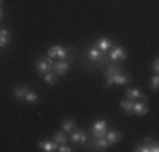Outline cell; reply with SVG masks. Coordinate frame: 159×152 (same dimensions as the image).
Returning a JSON list of instances; mask_svg holds the SVG:
<instances>
[{
	"label": "cell",
	"mask_w": 159,
	"mask_h": 152,
	"mask_svg": "<svg viewBox=\"0 0 159 152\" xmlns=\"http://www.w3.org/2000/svg\"><path fill=\"white\" fill-rule=\"evenodd\" d=\"M48 56L49 58H58V59H66V56H68V52H66V49L63 47V46H52V47H49L48 49Z\"/></svg>",
	"instance_id": "obj_10"
},
{
	"label": "cell",
	"mask_w": 159,
	"mask_h": 152,
	"mask_svg": "<svg viewBox=\"0 0 159 152\" xmlns=\"http://www.w3.org/2000/svg\"><path fill=\"white\" fill-rule=\"evenodd\" d=\"M10 42V32L7 29H0V47H5Z\"/></svg>",
	"instance_id": "obj_19"
},
{
	"label": "cell",
	"mask_w": 159,
	"mask_h": 152,
	"mask_svg": "<svg viewBox=\"0 0 159 152\" xmlns=\"http://www.w3.org/2000/svg\"><path fill=\"white\" fill-rule=\"evenodd\" d=\"M95 46L102 52H108V49L112 47V39H108V37H100V39L95 41Z\"/></svg>",
	"instance_id": "obj_12"
},
{
	"label": "cell",
	"mask_w": 159,
	"mask_h": 152,
	"mask_svg": "<svg viewBox=\"0 0 159 152\" xmlns=\"http://www.w3.org/2000/svg\"><path fill=\"white\" fill-rule=\"evenodd\" d=\"M134 115H139V117H146L149 113V105H147V98H141V100H134Z\"/></svg>",
	"instance_id": "obj_7"
},
{
	"label": "cell",
	"mask_w": 159,
	"mask_h": 152,
	"mask_svg": "<svg viewBox=\"0 0 159 152\" xmlns=\"http://www.w3.org/2000/svg\"><path fill=\"white\" fill-rule=\"evenodd\" d=\"M52 58H49V56H44V58H39L36 61V66H37V73L41 76L49 73V71H52Z\"/></svg>",
	"instance_id": "obj_4"
},
{
	"label": "cell",
	"mask_w": 159,
	"mask_h": 152,
	"mask_svg": "<svg viewBox=\"0 0 159 152\" xmlns=\"http://www.w3.org/2000/svg\"><path fill=\"white\" fill-rule=\"evenodd\" d=\"M39 149L44 150V152H52V150H58V144H56L54 140H41Z\"/></svg>",
	"instance_id": "obj_14"
},
{
	"label": "cell",
	"mask_w": 159,
	"mask_h": 152,
	"mask_svg": "<svg viewBox=\"0 0 159 152\" xmlns=\"http://www.w3.org/2000/svg\"><path fill=\"white\" fill-rule=\"evenodd\" d=\"M58 150L59 152H71L73 149H71L70 145H66V144H61V145H58Z\"/></svg>",
	"instance_id": "obj_23"
},
{
	"label": "cell",
	"mask_w": 159,
	"mask_h": 152,
	"mask_svg": "<svg viewBox=\"0 0 159 152\" xmlns=\"http://www.w3.org/2000/svg\"><path fill=\"white\" fill-rule=\"evenodd\" d=\"M3 19V10H2V7H0V20Z\"/></svg>",
	"instance_id": "obj_25"
},
{
	"label": "cell",
	"mask_w": 159,
	"mask_h": 152,
	"mask_svg": "<svg viewBox=\"0 0 159 152\" xmlns=\"http://www.w3.org/2000/svg\"><path fill=\"white\" fill-rule=\"evenodd\" d=\"M135 152H159V144L156 140H152L151 137H146L144 139V144L141 145H135Z\"/></svg>",
	"instance_id": "obj_3"
},
{
	"label": "cell",
	"mask_w": 159,
	"mask_h": 152,
	"mask_svg": "<svg viewBox=\"0 0 159 152\" xmlns=\"http://www.w3.org/2000/svg\"><path fill=\"white\" fill-rule=\"evenodd\" d=\"M31 90L29 86H25V85H19L16 86V90H14V98L19 101H22V100H25V95H27V91Z\"/></svg>",
	"instance_id": "obj_13"
},
{
	"label": "cell",
	"mask_w": 159,
	"mask_h": 152,
	"mask_svg": "<svg viewBox=\"0 0 159 152\" xmlns=\"http://www.w3.org/2000/svg\"><path fill=\"white\" fill-rule=\"evenodd\" d=\"M43 76H44V81H46V85H49V86H54L56 83H58V76L52 73V71H49V73L43 74Z\"/></svg>",
	"instance_id": "obj_20"
},
{
	"label": "cell",
	"mask_w": 159,
	"mask_h": 152,
	"mask_svg": "<svg viewBox=\"0 0 159 152\" xmlns=\"http://www.w3.org/2000/svg\"><path fill=\"white\" fill-rule=\"evenodd\" d=\"M52 140H54L58 145H61V144H66L68 142V135H66V132L64 130H58L54 134V137H52Z\"/></svg>",
	"instance_id": "obj_18"
},
{
	"label": "cell",
	"mask_w": 159,
	"mask_h": 152,
	"mask_svg": "<svg viewBox=\"0 0 159 152\" xmlns=\"http://www.w3.org/2000/svg\"><path fill=\"white\" fill-rule=\"evenodd\" d=\"M130 83V74L125 73V71H120L117 74L107 76V81H105V88H110L113 85H127Z\"/></svg>",
	"instance_id": "obj_2"
},
{
	"label": "cell",
	"mask_w": 159,
	"mask_h": 152,
	"mask_svg": "<svg viewBox=\"0 0 159 152\" xmlns=\"http://www.w3.org/2000/svg\"><path fill=\"white\" fill-rule=\"evenodd\" d=\"M105 139H107V144H108V145H115L117 142H120V140L124 139V134H122L120 130H107Z\"/></svg>",
	"instance_id": "obj_11"
},
{
	"label": "cell",
	"mask_w": 159,
	"mask_h": 152,
	"mask_svg": "<svg viewBox=\"0 0 159 152\" xmlns=\"http://www.w3.org/2000/svg\"><path fill=\"white\" fill-rule=\"evenodd\" d=\"M108 59L113 61V63H120V61L127 59V51L122 46H112L110 52H108Z\"/></svg>",
	"instance_id": "obj_5"
},
{
	"label": "cell",
	"mask_w": 159,
	"mask_h": 152,
	"mask_svg": "<svg viewBox=\"0 0 159 152\" xmlns=\"http://www.w3.org/2000/svg\"><path fill=\"white\" fill-rule=\"evenodd\" d=\"M37 100H39V96H37V95L34 93L32 90H29V91H27V95H25V101H29V103L36 105V103H37Z\"/></svg>",
	"instance_id": "obj_21"
},
{
	"label": "cell",
	"mask_w": 159,
	"mask_h": 152,
	"mask_svg": "<svg viewBox=\"0 0 159 152\" xmlns=\"http://www.w3.org/2000/svg\"><path fill=\"white\" fill-rule=\"evenodd\" d=\"M132 106H134V100H122L120 101V108L124 110V112L127 113V115H134V110H132Z\"/></svg>",
	"instance_id": "obj_17"
},
{
	"label": "cell",
	"mask_w": 159,
	"mask_h": 152,
	"mask_svg": "<svg viewBox=\"0 0 159 152\" xmlns=\"http://www.w3.org/2000/svg\"><path fill=\"white\" fill-rule=\"evenodd\" d=\"M70 69H71V66H70V63H68L66 59H58V61L52 63V73H54L56 76L66 74Z\"/></svg>",
	"instance_id": "obj_8"
},
{
	"label": "cell",
	"mask_w": 159,
	"mask_h": 152,
	"mask_svg": "<svg viewBox=\"0 0 159 152\" xmlns=\"http://www.w3.org/2000/svg\"><path fill=\"white\" fill-rule=\"evenodd\" d=\"M108 130V125H107V120L100 118V120H95L92 125V135L93 137H105Z\"/></svg>",
	"instance_id": "obj_6"
},
{
	"label": "cell",
	"mask_w": 159,
	"mask_h": 152,
	"mask_svg": "<svg viewBox=\"0 0 159 152\" xmlns=\"http://www.w3.org/2000/svg\"><path fill=\"white\" fill-rule=\"evenodd\" d=\"M125 95H127L129 100H141V98H147V95H144L142 91L137 90V88H129L125 91Z\"/></svg>",
	"instance_id": "obj_15"
},
{
	"label": "cell",
	"mask_w": 159,
	"mask_h": 152,
	"mask_svg": "<svg viewBox=\"0 0 159 152\" xmlns=\"http://www.w3.org/2000/svg\"><path fill=\"white\" fill-rule=\"evenodd\" d=\"M86 61H90V63L95 64V66L103 68L105 64H108V61H110V59H108L107 52H102L97 46H92V47L86 49Z\"/></svg>",
	"instance_id": "obj_1"
},
{
	"label": "cell",
	"mask_w": 159,
	"mask_h": 152,
	"mask_svg": "<svg viewBox=\"0 0 159 152\" xmlns=\"http://www.w3.org/2000/svg\"><path fill=\"white\" fill-rule=\"evenodd\" d=\"M152 71H154V73H159V59L157 58L152 61Z\"/></svg>",
	"instance_id": "obj_24"
},
{
	"label": "cell",
	"mask_w": 159,
	"mask_h": 152,
	"mask_svg": "<svg viewBox=\"0 0 159 152\" xmlns=\"http://www.w3.org/2000/svg\"><path fill=\"white\" fill-rule=\"evenodd\" d=\"M157 88H159V76H157V73H154L151 76V90L157 91Z\"/></svg>",
	"instance_id": "obj_22"
},
{
	"label": "cell",
	"mask_w": 159,
	"mask_h": 152,
	"mask_svg": "<svg viewBox=\"0 0 159 152\" xmlns=\"http://www.w3.org/2000/svg\"><path fill=\"white\" fill-rule=\"evenodd\" d=\"M2 2H3V0H0V7H2Z\"/></svg>",
	"instance_id": "obj_26"
},
{
	"label": "cell",
	"mask_w": 159,
	"mask_h": 152,
	"mask_svg": "<svg viewBox=\"0 0 159 152\" xmlns=\"http://www.w3.org/2000/svg\"><path fill=\"white\" fill-rule=\"evenodd\" d=\"M70 139H71V142L73 144H81V145H85L86 142H88V135H86V132L85 130H76L75 128L73 132H70Z\"/></svg>",
	"instance_id": "obj_9"
},
{
	"label": "cell",
	"mask_w": 159,
	"mask_h": 152,
	"mask_svg": "<svg viewBox=\"0 0 159 152\" xmlns=\"http://www.w3.org/2000/svg\"><path fill=\"white\" fill-rule=\"evenodd\" d=\"M75 128H76V122L73 118H64L63 123H61V130H64L66 134H70V132H73Z\"/></svg>",
	"instance_id": "obj_16"
}]
</instances>
